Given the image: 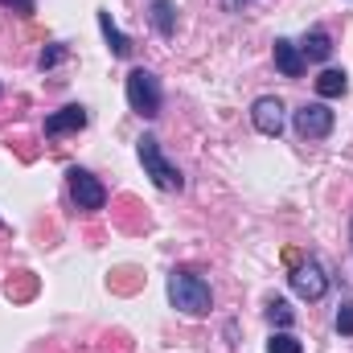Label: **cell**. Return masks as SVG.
Masks as SVG:
<instances>
[{"instance_id": "1", "label": "cell", "mask_w": 353, "mask_h": 353, "mask_svg": "<svg viewBox=\"0 0 353 353\" xmlns=\"http://www.w3.org/2000/svg\"><path fill=\"white\" fill-rule=\"evenodd\" d=\"M169 300H173V308H181L185 316H205L210 304H214L210 283L197 271H189V267H176L173 275H169Z\"/></svg>"}, {"instance_id": "2", "label": "cell", "mask_w": 353, "mask_h": 353, "mask_svg": "<svg viewBox=\"0 0 353 353\" xmlns=\"http://www.w3.org/2000/svg\"><path fill=\"white\" fill-rule=\"evenodd\" d=\"M136 152H140L144 176H152V185H157V189H169V193H173V189L185 185V176L176 173V165H169V157L161 152V140H157V136H140Z\"/></svg>"}, {"instance_id": "3", "label": "cell", "mask_w": 353, "mask_h": 353, "mask_svg": "<svg viewBox=\"0 0 353 353\" xmlns=\"http://www.w3.org/2000/svg\"><path fill=\"white\" fill-rule=\"evenodd\" d=\"M161 83H157V74L152 70H132L128 74V107L136 111V115H144V119H152V115H161Z\"/></svg>"}, {"instance_id": "4", "label": "cell", "mask_w": 353, "mask_h": 353, "mask_svg": "<svg viewBox=\"0 0 353 353\" xmlns=\"http://www.w3.org/2000/svg\"><path fill=\"white\" fill-rule=\"evenodd\" d=\"M66 181H70V197H74V205L79 210H103L107 205V189H103V181L99 176H90L87 169H70L66 173Z\"/></svg>"}, {"instance_id": "5", "label": "cell", "mask_w": 353, "mask_h": 353, "mask_svg": "<svg viewBox=\"0 0 353 353\" xmlns=\"http://www.w3.org/2000/svg\"><path fill=\"white\" fill-rule=\"evenodd\" d=\"M333 132V111L325 103H304L296 111V136L300 140H325Z\"/></svg>"}, {"instance_id": "6", "label": "cell", "mask_w": 353, "mask_h": 353, "mask_svg": "<svg viewBox=\"0 0 353 353\" xmlns=\"http://www.w3.org/2000/svg\"><path fill=\"white\" fill-rule=\"evenodd\" d=\"M292 292H296L300 300H321V296L329 292V275H325V267L316 263V259L300 263L296 271H292Z\"/></svg>"}, {"instance_id": "7", "label": "cell", "mask_w": 353, "mask_h": 353, "mask_svg": "<svg viewBox=\"0 0 353 353\" xmlns=\"http://www.w3.org/2000/svg\"><path fill=\"white\" fill-rule=\"evenodd\" d=\"M251 119H255V128H259L263 136H279V132H283V103H279L275 94L255 99V107H251Z\"/></svg>"}, {"instance_id": "8", "label": "cell", "mask_w": 353, "mask_h": 353, "mask_svg": "<svg viewBox=\"0 0 353 353\" xmlns=\"http://www.w3.org/2000/svg\"><path fill=\"white\" fill-rule=\"evenodd\" d=\"M87 128V107H62L46 119V136H70Z\"/></svg>"}, {"instance_id": "9", "label": "cell", "mask_w": 353, "mask_h": 353, "mask_svg": "<svg viewBox=\"0 0 353 353\" xmlns=\"http://www.w3.org/2000/svg\"><path fill=\"white\" fill-rule=\"evenodd\" d=\"M275 66H279V74H288V79H300L304 74V54H300V46L296 41H288V37H275Z\"/></svg>"}, {"instance_id": "10", "label": "cell", "mask_w": 353, "mask_h": 353, "mask_svg": "<svg viewBox=\"0 0 353 353\" xmlns=\"http://www.w3.org/2000/svg\"><path fill=\"white\" fill-rule=\"evenodd\" d=\"M300 54H304V62H329V54H333V37H329L325 29H312V33L304 37V46H300Z\"/></svg>"}, {"instance_id": "11", "label": "cell", "mask_w": 353, "mask_h": 353, "mask_svg": "<svg viewBox=\"0 0 353 353\" xmlns=\"http://www.w3.org/2000/svg\"><path fill=\"white\" fill-rule=\"evenodd\" d=\"M99 29H103V37H107V46H111L115 58H128V54H132V41L119 33V25L111 21V12H99Z\"/></svg>"}, {"instance_id": "12", "label": "cell", "mask_w": 353, "mask_h": 353, "mask_svg": "<svg viewBox=\"0 0 353 353\" xmlns=\"http://www.w3.org/2000/svg\"><path fill=\"white\" fill-rule=\"evenodd\" d=\"M152 25L161 37H173L176 33V4L173 0H152Z\"/></svg>"}, {"instance_id": "13", "label": "cell", "mask_w": 353, "mask_h": 353, "mask_svg": "<svg viewBox=\"0 0 353 353\" xmlns=\"http://www.w3.org/2000/svg\"><path fill=\"white\" fill-rule=\"evenodd\" d=\"M350 90V74L345 70H325L321 79H316V94L321 99H341Z\"/></svg>"}, {"instance_id": "14", "label": "cell", "mask_w": 353, "mask_h": 353, "mask_svg": "<svg viewBox=\"0 0 353 353\" xmlns=\"http://www.w3.org/2000/svg\"><path fill=\"white\" fill-rule=\"evenodd\" d=\"M267 321H271V325H279V329H288V325L296 321V312H292V304H288V300H271V304H267Z\"/></svg>"}, {"instance_id": "15", "label": "cell", "mask_w": 353, "mask_h": 353, "mask_svg": "<svg viewBox=\"0 0 353 353\" xmlns=\"http://www.w3.org/2000/svg\"><path fill=\"white\" fill-rule=\"evenodd\" d=\"M267 353H304V345H300L292 333H271V341H267Z\"/></svg>"}, {"instance_id": "16", "label": "cell", "mask_w": 353, "mask_h": 353, "mask_svg": "<svg viewBox=\"0 0 353 353\" xmlns=\"http://www.w3.org/2000/svg\"><path fill=\"white\" fill-rule=\"evenodd\" d=\"M337 333H341V337H353V304H341V312H337Z\"/></svg>"}, {"instance_id": "17", "label": "cell", "mask_w": 353, "mask_h": 353, "mask_svg": "<svg viewBox=\"0 0 353 353\" xmlns=\"http://www.w3.org/2000/svg\"><path fill=\"white\" fill-rule=\"evenodd\" d=\"M66 58V46H50V50H41V70H50V66H58Z\"/></svg>"}, {"instance_id": "18", "label": "cell", "mask_w": 353, "mask_h": 353, "mask_svg": "<svg viewBox=\"0 0 353 353\" xmlns=\"http://www.w3.org/2000/svg\"><path fill=\"white\" fill-rule=\"evenodd\" d=\"M4 8H12V12H21V17H33V8H37V0H0Z\"/></svg>"}, {"instance_id": "19", "label": "cell", "mask_w": 353, "mask_h": 353, "mask_svg": "<svg viewBox=\"0 0 353 353\" xmlns=\"http://www.w3.org/2000/svg\"><path fill=\"white\" fill-rule=\"evenodd\" d=\"M243 4H251V0H222V8H226V12H239Z\"/></svg>"}]
</instances>
